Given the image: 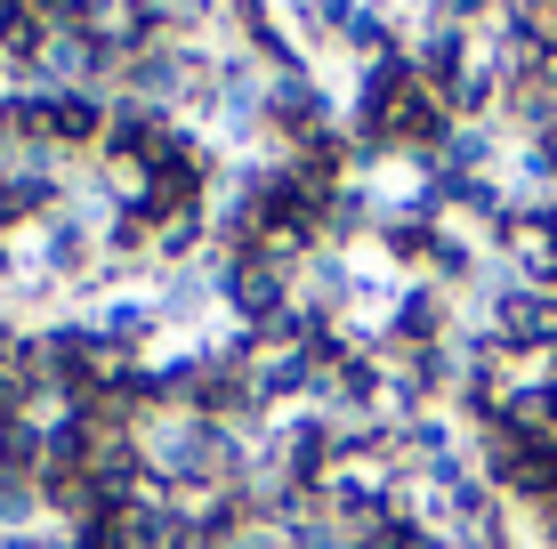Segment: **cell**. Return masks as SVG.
I'll use <instances>...</instances> for the list:
<instances>
[{
  "mask_svg": "<svg viewBox=\"0 0 557 549\" xmlns=\"http://www.w3.org/2000/svg\"><path fill=\"white\" fill-rule=\"evenodd\" d=\"M89 324H98V348L122 355V364H146V355L170 339L153 291H106V299H89Z\"/></svg>",
  "mask_w": 557,
  "mask_h": 549,
  "instance_id": "cell-1",
  "label": "cell"
},
{
  "mask_svg": "<svg viewBox=\"0 0 557 549\" xmlns=\"http://www.w3.org/2000/svg\"><path fill=\"white\" fill-rule=\"evenodd\" d=\"M251 388L267 412H323V364L315 348H259L251 355Z\"/></svg>",
  "mask_w": 557,
  "mask_h": 549,
  "instance_id": "cell-2",
  "label": "cell"
},
{
  "mask_svg": "<svg viewBox=\"0 0 557 549\" xmlns=\"http://www.w3.org/2000/svg\"><path fill=\"white\" fill-rule=\"evenodd\" d=\"M292 299H299L307 315H315V324H339V315H348L356 299H363V291H356V259L323 242V251H315V259H307V267L292 275Z\"/></svg>",
  "mask_w": 557,
  "mask_h": 549,
  "instance_id": "cell-3",
  "label": "cell"
},
{
  "mask_svg": "<svg viewBox=\"0 0 557 549\" xmlns=\"http://www.w3.org/2000/svg\"><path fill=\"white\" fill-rule=\"evenodd\" d=\"M0 534H49V501L33 477H0Z\"/></svg>",
  "mask_w": 557,
  "mask_h": 549,
  "instance_id": "cell-4",
  "label": "cell"
}]
</instances>
